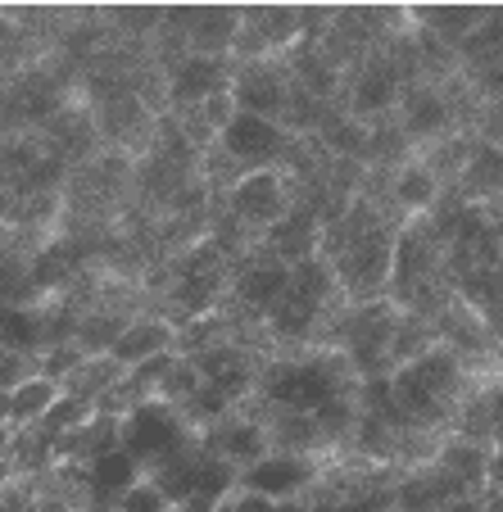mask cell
<instances>
[{
    "label": "cell",
    "mask_w": 503,
    "mask_h": 512,
    "mask_svg": "<svg viewBox=\"0 0 503 512\" xmlns=\"http://www.w3.org/2000/svg\"><path fill=\"white\" fill-rule=\"evenodd\" d=\"M404 87L408 82H404V73H399V64L390 59V50L381 46L377 55L358 59L354 68H345V78H340V109L368 127L386 123V118H395Z\"/></svg>",
    "instance_id": "cell-1"
},
{
    "label": "cell",
    "mask_w": 503,
    "mask_h": 512,
    "mask_svg": "<svg viewBox=\"0 0 503 512\" xmlns=\"http://www.w3.org/2000/svg\"><path fill=\"white\" fill-rule=\"evenodd\" d=\"M200 435L186 426V417L177 408L159 404V399H146V404H136L123 413V449L136 458V463L155 472L159 463L177 458L182 449H191Z\"/></svg>",
    "instance_id": "cell-2"
},
{
    "label": "cell",
    "mask_w": 503,
    "mask_h": 512,
    "mask_svg": "<svg viewBox=\"0 0 503 512\" xmlns=\"http://www.w3.org/2000/svg\"><path fill=\"white\" fill-rule=\"evenodd\" d=\"M218 204H223V213L250 241H259L268 227H277L281 218L295 209V182H291V173H281V168L245 173Z\"/></svg>",
    "instance_id": "cell-3"
},
{
    "label": "cell",
    "mask_w": 503,
    "mask_h": 512,
    "mask_svg": "<svg viewBox=\"0 0 503 512\" xmlns=\"http://www.w3.org/2000/svg\"><path fill=\"white\" fill-rule=\"evenodd\" d=\"M295 136L272 118H254V114H236L232 123L218 136V150L232 159L241 173H268V168H286L291 159Z\"/></svg>",
    "instance_id": "cell-4"
},
{
    "label": "cell",
    "mask_w": 503,
    "mask_h": 512,
    "mask_svg": "<svg viewBox=\"0 0 503 512\" xmlns=\"http://www.w3.org/2000/svg\"><path fill=\"white\" fill-rule=\"evenodd\" d=\"M395 123L417 155L431 150V145H440V141H449V136H458L454 105H449L440 82H413V87H404L399 109H395Z\"/></svg>",
    "instance_id": "cell-5"
},
{
    "label": "cell",
    "mask_w": 503,
    "mask_h": 512,
    "mask_svg": "<svg viewBox=\"0 0 503 512\" xmlns=\"http://www.w3.org/2000/svg\"><path fill=\"white\" fill-rule=\"evenodd\" d=\"M331 458H300V454H263L259 463H250L241 472V485L236 490L259 494V499L272 503H300L304 494L318 485L322 467Z\"/></svg>",
    "instance_id": "cell-6"
},
{
    "label": "cell",
    "mask_w": 503,
    "mask_h": 512,
    "mask_svg": "<svg viewBox=\"0 0 503 512\" xmlns=\"http://www.w3.org/2000/svg\"><path fill=\"white\" fill-rule=\"evenodd\" d=\"M291 96H295V82H291V73H286V64H281V59L236 64V78H232L236 114H254V118H272V123H286Z\"/></svg>",
    "instance_id": "cell-7"
},
{
    "label": "cell",
    "mask_w": 503,
    "mask_h": 512,
    "mask_svg": "<svg viewBox=\"0 0 503 512\" xmlns=\"http://www.w3.org/2000/svg\"><path fill=\"white\" fill-rule=\"evenodd\" d=\"M236 64L232 59H204V55H182L173 68H164V96L168 114L177 109H195L218 91H232Z\"/></svg>",
    "instance_id": "cell-8"
},
{
    "label": "cell",
    "mask_w": 503,
    "mask_h": 512,
    "mask_svg": "<svg viewBox=\"0 0 503 512\" xmlns=\"http://www.w3.org/2000/svg\"><path fill=\"white\" fill-rule=\"evenodd\" d=\"M173 349H177L173 322H164L159 313H136V318L123 327V336L114 340L109 358H114L123 372H132V368H141V363H150V358H159V354H173Z\"/></svg>",
    "instance_id": "cell-9"
},
{
    "label": "cell",
    "mask_w": 503,
    "mask_h": 512,
    "mask_svg": "<svg viewBox=\"0 0 503 512\" xmlns=\"http://www.w3.org/2000/svg\"><path fill=\"white\" fill-rule=\"evenodd\" d=\"M236 32H241V10L236 5H195L191 28H186V55L232 59Z\"/></svg>",
    "instance_id": "cell-10"
},
{
    "label": "cell",
    "mask_w": 503,
    "mask_h": 512,
    "mask_svg": "<svg viewBox=\"0 0 503 512\" xmlns=\"http://www.w3.org/2000/svg\"><path fill=\"white\" fill-rule=\"evenodd\" d=\"M485 19V5H413L408 10V28L422 37L440 41V46L458 50Z\"/></svg>",
    "instance_id": "cell-11"
},
{
    "label": "cell",
    "mask_w": 503,
    "mask_h": 512,
    "mask_svg": "<svg viewBox=\"0 0 503 512\" xmlns=\"http://www.w3.org/2000/svg\"><path fill=\"white\" fill-rule=\"evenodd\" d=\"M87 481H91V508H114L132 485L146 481V467L136 463L127 449H109V454L87 463Z\"/></svg>",
    "instance_id": "cell-12"
},
{
    "label": "cell",
    "mask_w": 503,
    "mask_h": 512,
    "mask_svg": "<svg viewBox=\"0 0 503 512\" xmlns=\"http://www.w3.org/2000/svg\"><path fill=\"white\" fill-rule=\"evenodd\" d=\"M454 191L463 195L467 204H481V209L503 204V150L476 141L467 164H463V173L454 177Z\"/></svg>",
    "instance_id": "cell-13"
},
{
    "label": "cell",
    "mask_w": 503,
    "mask_h": 512,
    "mask_svg": "<svg viewBox=\"0 0 503 512\" xmlns=\"http://www.w3.org/2000/svg\"><path fill=\"white\" fill-rule=\"evenodd\" d=\"M0 349L41 354L46 349V309L41 304H0Z\"/></svg>",
    "instance_id": "cell-14"
},
{
    "label": "cell",
    "mask_w": 503,
    "mask_h": 512,
    "mask_svg": "<svg viewBox=\"0 0 503 512\" xmlns=\"http://www.w3.org/2000/svg\"><path fill=\"white\" fill-rule=\"evenodd\" d=\"M59 395H64V386H59V381H50V377L23 381V386L10 395V404H14V426H37L41 417L50 413V404H55Z\"/></svg>",
    "instance_id": "cell-15"
},
{
    "label": "cell",
    "mask_w": 503,
    "mask_h": 512,
    "mask_svg": "<svg viewBox=\"0 0 503 512\" xmlns=\"http://www.w3.org/2000/svg\"><path fill=\"white\" fill-rule=\"evenodd\" d=\"M91 417H96V404H87V399H78V395H59L55 404H50V413L41 417L37 426L50 435V440H64V435L82 431Z\"/></svg>",
    "instance_id": "cell-16"
},
{
    "label": "cell",
    "mask_w": 503,
    "mask_h": 512,
    "mask_svg": "<svg viewBox=\"0 0 503 512\" xmlns=\"http://www.w3.org/2000/svg\"><path fill=\"white\" fill-rule=\"evenodd\" d=\"M32 377H41V358L37 354H5V349H0V390H10L14 395V390Z\"/></svg>",
    "instance_id": "cell-17"
},
{
    "label": "cell",
    "mask_w": 503,
    "mask_h": 512,
    "mask_svg": "<svg viewBox=\"0 0 503 512\" xmlns=\"http://www.w3.org/2000/svg\"><path fill=\"white\" fill-rule=\"evenodd\" d=\"M114 512H168V499L159 494V485L146 476V481L132 485V490L114 503Z\"/></svg>",
    "instance_id": "cell-18"
},
{
    "label": "cell",
    "mask_w": 503,
    "mask_h": 512,
    "mask_svg": "<svg viewBox=\"0 0 503 512\" xmlns=\"http://www.w3.org/2000/svg\"><path fill=\"white\" fill-rule=\"evenodd\" d=\"M485 490L503 494V445H490V463H485Z\"/></svg>",
    "instance_id": "cell-19"
},
{
    "label": "cell",
    "mask_w": 503,
    "mask_h": 512,
    "mask_svg": "<svg viewBox=\"0 0 503 512\" xmlns=\"http://www.w3.org/2000/svg\"><path fill=\"white\" fill-rule=\"evenodd\" d=\"M10 454H14V426L0 422V481H10Z\"/></svg>",
    "instance_id": "cell-20"
},
{
    "label": "cell",
    "mask_w": 503,
    "mask_h": 512,
    "mask_svg": "<svg viewBox=\"0 0 503 512\" xmlns=\"http://www.w3.org/2000/svg\"><path fill=\"white\" fill-rule=\"evenodd\" d=\"M0 422L14 426V404H10V390H0Z\"/></svg>",
    "instance_id": "cell-21"
},
{
    "label": "cell",
    "mask_w": 503,
    "mask_h": 512,
    "mask_svg": "<svg viewBox=\"0 0 503 512\" xmlns=\"http://www.w3.org/2000/svg\"><path fill=\"white\" fill-rule=\"evenodd\" d=\"M87 512H114V508H87Z\"/></svg>",
    "instance_id": "cell-22"
}]
</instances>
